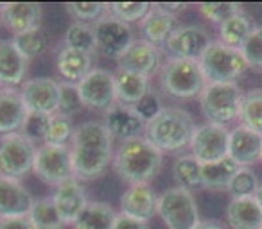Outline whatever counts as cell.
Masks as SVG:
<instances>
[{
    "instance_id": "cell-10",
    "label": "cell",
    "mask_w": 262,
    "mask_h": 229,
    "mask_svg": "<svg viewBox=\"0 0 262 229\" xmlns=\"http://www.w3.org/2000/svg\"><path fill=\"white\" fill-rule=\"evenodd\" d=\"M77 93L83 108L106 113L117 102L115 73L104 68H92L90 73L77 83Z\"/></svg>"
},
{
    "instance_id": "cell-39",
    "label": "cell",
    "mask_w": 262,
    "mask_h": 229,
    "mask_svg": "<svg viewBox=\"0 0 262 229\" xmlns=\"http://www.w3.org/2000/svg\"><path fill=\"white\" fill-rule=\"evenodd\" d=\"M49 122H51V117L49 115H43V113H27L26 120H24V125L20 129L22 135H26L31 142L34 143H45V136H47V129H49Z\"/></svg>"
},
{
    "instance_id": "cell-23",
    "label": "cell",
    "mask_w": 262,
    "mask_h": 229,
    "mask_svg": "<svg viewBox=\"0 0 262 229\" xmlns=\"http://www.w3.org/2000/svg\"><path fill=\"white\" fill-rule=\"evenodd\" d=\"M27 73V59L18 52L13 40H0V84L13 88L24 84Z\"/></svg>"
},
{
    "instance_id": "cell-29",
    "label": "cell",
    "mask_w": 262,
    "mask_h": 229,
    "mask_svg": "<svg viewBox=\"0 0 262 229\" xmlns=\"http://www.w3.org/2000/svg\"><path fill=\"white\" fill-rule=\"evenodd\" d=\"M117 211L106 202H88L84 211L74 222V229H113Z\"/></svg>"
},
{
    "instance_id": "cell-15",
    "label": "cell",
    "mask_w": 262,
    "mask_h": 229,
    "mask_svg": "<svg viewBox=\"0 0 262 229\" xmlns=\"http://www.w3.org/2000/svg\"><path fill=\"white\" fill-rule=\"evenodd\" d=\"M104 125L112 138L127 142L142 136V131H146V118L137 111L135 106L115 102L104 113Z\"/></svg>"
},
{
    "instance_id": "cell-49",
    "label": "cell",
    "mask_w": 262,
    "mask_h": 229,
    "mask_svg": "<svg viewBox=\"0 0 262 229\" xmlns=\"http://www.w3.org/2000/svg\"><path fill=\"white\" fill-rule=\"evenodd\" d=\"M255 199L258 200V204H260V208H262V185L258 186V190H257V195H255Z\"/></svg>"
},
{
    "instance_id": "cell-40",
    "label": "cell",
    "mask_w": 262,
    "mask_h": 229,
    "mask_svg": "<svg viewBox=\"0 0 262 229\" xmlns=\"http://www.w3.org/2000/svg\"><path fill=\"white\" fill-rule=\"evenodd\" d=\"M244 59L248 63V68L262 70V26L253 27L248 40L241 47Z\"/></svg>"
},
{
    "instance_id": "cell-26",
    "label": "cell",
    "mask_w": 262,
    "mask_h": 229,
    "mask_svg": "<svg viewBox=\"0 0 262 229\" xmlns=\"http://www.w3.org/2000/svg\"><path fill=\"white\" fill-rule=\"evenodd\" d=\"M151 91L149 77L133 72L117 70L115 73V95L117 102L127 106H137Z\"/></svg>"
},
{
    "instance_id": "cell-47",
    "label": "cell",
    "mask_w": 262,
    "mask_h": 229,
    "mask_svg": "<svg viewBox=\"0 0 262 229\" xmlns=\"http://www.w3.org/2000/svg\"><path fill=\"white\" fill-rule=\"evenodd\" d=\"M157 8H160L162 11L169 13V15L176 16L178 13H182L183 9H187V4H157Z\"/></svg>"
},
{
    "instance_id": "cell-2",
    "label": "cell",
    "mask_w": 262,
    "mask_h": 229,
    "mask_svg": "<svg viewBox=\"0 0 262 229\" xmlns=\"http://www.w3.org/2000/svg\"><path fill=\"white\" fill-rule=\"evenodd\" d=\"M113 168L129 185H149L162 168V150L146 136L127 140L113 154Z\"/></svg>"
},
{
    "instance_id": "cell-37",
    "label": "cell",
    "mask_w": 262,
    "mask_h": 229,
    "mask_svg": "<svg viewBox=\"0 0 262 229\" xmlns=\"http://www.w3.org/2000/svg\"><path fill=\"white\" fill-rule=\"evenodd\" d=\"M258 186H260V183H258L257 174L250 167H241L239 172L233 175L232 183H230L228 192L232 193L233 199H239V197H255Z\"/></svg>"
},
{
    "instance_id": "cell-19",
    "label": "cell",
    "mask_w": 262,
    "mask_h": 229,
    "mask_svg": "<svg viewBox=\"0 0 262 229\" xmlns=\"http://www.w3.org/2000/svg\"><path fill=\"white\" fill-rule=\"evenodd\" d=\"M34 199L18 179L0 175V218L27 217Z\"/></svg>"
},
{
    "instance_id": "cell-7",
    "label": "cell",
    "mask_w": 262,
    "mask_h": 229,
    "mask_svg": "<svg viewBox=\"0 0 262 229\" xmlns=\"http://www.w3.org/2000/svg\"><path fill=\"white\" fill-rule=\"evenodd\" d=\"M157 213L169 229H194L201 222L196 199L182 186H172L158 197Z\"/></svg>"
},
{
    "instance_id": "cell-21",
    "label": "cell",
    "mask_w": 262,
    "mask_h": 229,
    "mask_svg": "<svg viewBox=\"0 0 262 229\" xmlns=\"http://www.w3.org/2000/svg\"><path fill=\"white\" fill-rule=\"evenodd\" d=\"M228 156L239 167L253 165L262 156V135L250 131L243 125L232 129L228 142Z\"/></svg>"
},
{
    "instance_id": "cell-3",
    "label": "cell",
    "mask_w": 262,
    "mask_h": 229,
    "mask_svg": "<svg viewBox=\"0 0 262 229\" xmlns=\"http://www.w3.org/2000/svg\"><path fill=\"white\" fill-rule=\"evenodd\" d=\"M198 125L189 111L182 108H164L146 122V138L162 152H176L190 145Z\"/></svg>"
},
{
    "instance_id": "cell-31",
    "label": "cell",
    "mask_w": 262,
    "mask_h": 229,
    "mask_svg": "<svg viewBox=\"0 0 262 229\" xmlns=\"http://www.w3.org/2000/svg\"><path fill=\"white\" fill-rule=\"evenodd\" d=\"M239 120L243 128L262 135V88H253L243 95Z\"/></svg>"
},
{
    "instance_id": "cell-4",
    "label": "cell",
    "mask_w": 262,
    "mask_h": 229,
    "mask_svg": "<svg viewBox=\"0 0 262 229\" xmlns=\"http://www.w3.org/2000/svg\"><path fill=\"white\" fill-rule=\"evenodd\" d=\"M200 66L208 84L235 83L248 70V63L239 48H232L221 41H212L200 59Z\"/></svg>"
},
{
    "instance_id": "cell-34",
    "label": "cell",
    "mask_w": 262,
    "mask_h": 229,
    "mask_svg": "<svg viewBox=\"0 0 262 229\" xmlns=\"http://www.w3.org/2000/svg\"><path fill=\"white\" fill-rule=\"evenodd\" d=\"M65 47L74 48V50L86 52V54H90V56L94 54V52H97L94 26L74 22L65 33Z\"/></svg>"
},
{
    "instance_id": "cell-50",
    "label": "cell",
    "mask_w": 262,
    "mask_h": 229,
    "mask_svg": "<svg viewBox=\"0 0 262 229\" xmlns=\"http://www.w3.org/2000/svg\"><path fill=\"white\" fill-rule=\"evenodd\" d=\"M260 160H262V156H260Z\"/></svg>"
},
{
    "instance_id": "cell-35",
    "label": "cell",
    "mask_w": 262,
    "mask_h": 229,
    "mask_svg": "<svg viewBox=\"0 0 262 229\" xmlns=\"http://www.w3.org/2000/svg\"><path fill=\"white\" fill-rule=\"evenodd\" d=\"M76 128L72 125L69 117L63 115H52L51 122H49L47 136H45V145H59V147H69L72 142V136Z\"/></svg>"
},
{
    "instance_id": "cell-33",
    "label": "cell",
    "mask_w": 262,
    "mask_h": 229,
    "mask_svg": "<svg viewBox=\"0 0 262 229\" xmlns=\"http://www.w3.org/2000/svg\"><path fill=\"white\" fill-rule=\"evenodd\" d=\"M172 175H174L178 186H182V188L190 190L201 186V163L192 154L180 156L172 163Z\"/></svg>"
},
{
    "instance_id": "cell-6",
    "label": "cell",
    "mask_w": 262,
    "mask_h": 229,
    "mask_svg": "<svg viewBox=\"0 0 262 229\" xmlns=\"http://www.w3.org/2000/svg\"><path fill=\"white\" fill-rule=\"evenodd\" d=\"M243 91L237 83H214L207 84L200 95L201 111L210 124L225 125L239 118Z\"/></svg>"
},
{
    "instance_id": "cell-38",
    "label": "cell",
    "mask_w": 262,
    "mask_h": 229,
    "mask_svg": "<svg viewBox=\"0 0 262 229\" xmlns=\"http://www.w3.org/2000/svg\"><path fill=\"white\" fill-rule=\"evenodd\" d=\"M110 15H113L115 18L122 20L124 23H133V22H142L146 18V15L149 13L151 4L147 2H117V4H110Z\"/></svg>"
},
{
    "instance_id": "cell-25",
    "label": "cell",
    "mask_w": 262,
    "mask_h": 229,
    "mask_svg": "<svg viewBox=\"0 0 262 229\" xmlns=\"http://www.w3.org/2000/svg\"><path fill=\"white\" fill-rule=\"evenodd\" d=\"M176 27H178L176 26V16L162 11L160 8H157V4L151 6L146 18L140 22L142 40L149 41V43L157 45V47H164L165 41L174 33Z\"/></svg>"
},
{
    "instance_id": "cell-28",
    "label": "cell",
    "mask_w": 262,
    "mask_h": 229,
    "mask_svg": "<svg viewBox=\"0 0 262 229\" xmlns=\"http://www.w3.org/2000/svg\"><path fill=\"white\" fill-rule=\"evenodd\" d=\"M239 168L241 167L230 156L201 165V186L208 190H228Z\"/></svg>"
},
{
    "instance_id": "cell-9",
    "label": "cell",
    "mask_w": 262,
    "mask_h": 229,
    "mask_svg": "<svg viewBox=\"0 0 262 229\" xmlns=\"http://www.w3.org/2000/svg\"><path fill=\"white\" fill-rule=\"evenodd\" d=\"M33 170L36 175L45 181L47 185L59 186L67 181H72L74 168H72V156H70V147L59 145H40L34 158Z\"/></svg>"
},
{
    "instance_id": "cell-12",
    "label": "cell",
    "mask_w": 262,
    "mask_h": 229,
    "mask_svg": "<svg viewBox=\"0 0 262 229\" xmlns=\"http://www.w3.org/2000/svg\"><path fill=\"white\" fill-rule=\"evenodd\" d=\"M210 43L212 38L207 29L200 26H180L165 41L164 50L171 59L200 61Z\"/></svg>"
},
{
    "instance_id": "cell-45",
    "label": "cell",
    "mask_w": 262,
    "mask_h": 229,
    "mask_svg": "<svg viewBox=\"0 0 262 229\" xmlns=\"http://www.w3.org/2000/svg\"><path fill=\"white\" fill-rule=\"evenodd\" d=\"M113 229H149V225H147V222L137 220V218H131L124 213H119Z\"/></svg>"
},
{
    "instance_id": "cell-1",
    "label": "cell",
    "mask_w": 262,
    "mask_h": 229,
    "mask_svg": "<svg viewBox=\"0 0 262 229\" xmlns=\"http://www.w3.org/2000/svg\"><path fill=\"white\" fill-rule=\"evenodd\" d=\"M70 156L76 179H95L113 160V138L104 122L77 125L70 142Z\"/></svg>"
},
{
    "instance_id": "cell-46",
    "label": "cell",
    "mask_w": 262,
    "mask_h": 229,
    "mask_svg": "<svg viewBox=\"0 0 262 229\" xmlns=\"http://www.w3.org/2000/svg\"><path fill=\"white\" fill-rule=\"evenodd\" d=\"M0 229H36L29 217H13L0 218Z\"/></svg>"
},
{
    "instance_id": "cell-30",
    "label": "cell",
    "mask_w": 262,
    "mask_h": 229,
    "mask_svg": "<svg viewBox=\"0 0 262 229\" xmlns=\"http://www.w3.org/2000/svg\"><path fill=\"white\" fill-rule=\"evenodd\" d=\"M251 31H253V23H251L250 16L244 11H241L219 26V41L241 50Z\"/></svg>"
},
{
    "instance_id": "cell-36",
    "label": "cell",
    "mask_w": 262,
    "mask_h": 229,
    "mask_svg": "<svg viewBox=\"0 0 262 229\" xmlns=\"http://www.w3.org/2000/svg\"><path fill=\"white\" fill-rule=\"evenodd\" d=\"M13 43L18 48L20 54L29 61L31 58L43 54L45 48H47V38H45V33L41 29H34L29 31V33L13 36Z\"/></svg>"
},
{
    "instance_id": "cell-24",
    "label": "cell",
    "mask_w": 262,
    "mask_h": 229,
    "mask_svg": "<svg viewBox=\"0 0 262 229\" xmlns=\"http://www.w3.org/2000/svg\"><path fill=\"white\" fill-rule=\"evenodd\" d=\"M226 220L232 229H262V208L255 197L232 199L226 206Z\"/></svg>"
},
{
    "instance_id": "cell-20",
    "label": "cell",
    "mask_w": 262,
    "mask_h": 229,
    "mask_svg": "<svg viewBox=\"0 0 262 229\" xmlns=\"http://www.w3.org/2000/svg\"><path fill=\"white\" fill-rule=\"evenodd\" d=\"M54 202L56 210H58L59 217H61L63 224H72L79 218V215L84 211V208L88 206V199L84 188L76 181H67L63 185L56 186L54 195L51 197Z\"/></svg>"
},
{
    "instance_id": "cell-48",
    "label": "cell",
    "mask_w": 262,
    "mask_h": 229,
    "mask_svg": "<svg viewBox=\"0 0 262 229\" xmlns=\"http://www.w3.org/2000/svg\"><path fill=\"white\" fill-rule=\"evenodd\" d=\"M194 229H225L221 224H217V222H212V220H201L200 224L196 225Z\"/></svg>"
},
{
    "instance_id": "cell-41",
    "label": "cell",
    "mask_w": 262,
    "mask_h": 229,
    "mask_svg": "<svg viewBox=\"0 0 262 229\" xmlns=\"http://www.w3.org/2000/svg\"><path fill=\"white\" fill-rule=\"evenodd\" d=\"M110 11L108 6L106 4H95V2H84V4H67V13L70 16L77 20L81 23H86V22H99V20L104 16V13Z\"/></svg>"
},
{
    "instance_id": "cell-17",
    "label": "cell",
    "mask_w": 262,
    "mask_h": 229,
    "mask_svg": "<svg viewBox=\"0 0 262 229\" xmlns=\"http://www.w3.org/2000/svg\"><path fill=\"white\" fill-rule=\"evenodd\" d=\"M158 197L149 185H131L120 197V213L149 222L157 215Z\"/></svg>"
},
{
    "instance_id": "cell-32",
    "label": "cell",
    "mask_w": 262,
    "mask_h": 229,
    "mask_svg": "<svg viewBox=\"0 0 262 229\" xmlns=\"http://www.w3.org/2000/svg\"><path fill=\"white\" fill-rule=\"evenodd\" d=\"M27 217L36 229H63V225H65L51 197L34 199Z\"/></svg>"
},
{
    "instance_id": "cell-18",
    "label": "cell",
    "mask_w": 262,
    "mask_h": 229,
    "mask_svg": "<svg viewBox=\"0 0 262 229\" xmlns=\"http://www.w3.org/2000/svg\"><path fill=\"white\" fill-rule=\"evenodd\" d=\"M0 20L16 34L29 33V31L40 29L41 22V8L34 2H11V4L0 6Z\"/></svg>"
},
{
    "instance_id": "cell-44",
    "label": "cell",
    "mask_w": 262,
    "mask_h": 229,
    "mask_svg": "<svg viewBox=\"0 0 262 229\" xmlns=\"http://www.w3.org/2000/svg\"><path fill=\"white\" fill-rule=\"evenodd\" d=\"M135 108H137V111H139L140 115L146 118V122L149 120V118H153L157 113H160L162 109H164V108H162V104H160V98H158L153 91H149V93H147L146 97H144L142 100L135 106Z\"/></svg>"
},
{
    "instance_id": "cell-43",
    "label": "cell",
    "mask_w": 262,
    "mask_h": 229,
    "mask_svg": "<svg viewBox=\"0 0 262 229\" xmlns=\"http://www.w3.org/2000/svg\"><path fill=\"white\" fill-rule=\"evenodd\" d=\"M83 108V102L77 93V84L72 83H61V97H59V109L58 115L63 117H72L79 109Z\"/></svg>"
},
{
    "instance_id": "cell-11",
    "label": "cell",
    "mask_w": 262,
    "mask_h": 229,
    "mask_svg": "<svg viewBox=\"0 0 262 229\" xmlns=\"http://www.w3.org/2000/svg\"><path fill=\"white\" fill-rule=\"evenodd\" d=\"M94 33L97 52L110 59H119L135 41L131 27L113 15H106L99 22H95Z\"/></svg>"
},
{
    "instance_id": "cell-42",
    "label": "cell",
    "mask_w": 262,
    "mask_h": 229,
    "mask_svg": "<svg viewBox=\"0 0 262 229\" xmlns=\"http://www.w3.org/2000/svg\"><path fill=\"white\" fill-rule=\"evenodd\" d=\"M241 11H244V9L239 4H232V2H228V4H200L201 15L217 26H221L223 22H226Z\"/></svg>"
},
{
    "instance_id": "cell-8",
    "label": "cell",
    "mask_w": 262,
    "mask_h": 229,
    "mask_svg": "<svg viewBox=\"0 0 262 229\" xmlns=\"http://www.w3.org/2000/svg\"><path fill=\"white\" fill-rule=\"evenodd\" d=\"M36 143L22 133L0 136V175L20 179L33 170L36 158Z\"/></svg>"
},
{
    "instance_id": "cell-27",
    "label": "cell",
    "mask_w": 262,
    "mask_h": 229,
    "mask_svg": "<svg viewBox=\"0 0 262 229\" xmlns=\"http://www.w3.org/2000/svg\"><path fill=\"white\" fill-rule=\"evenodd\" d=\"M56 68L65 83L77 84L92 70V56L86 52L63 47L56 58Z\"/></svg>"
},
{
    "instance_id": "cell-22",
    "label": "cell",
    "mask_w": 262,
    "mask_h": 229,
    "mask_svg": "<svg viewBox=\"0 0 262 229\" xmlns=\"http://www.w3.org/2000/svg\"><path fill=\"white\" fill-rule=\"evenodd\" d=\"M27 108L18 90L2 88L0 90V136L20 133L27 117Z\"/></svg>"
},
{
    "instance_id": "cell-13",
    "label": "cell",
    "mask_w": 262,
    "mask_h": 229,
    "mask_svg": "<svg viewBox=\"0 0 262 229\" xmlns=\"http://www.w3.org/2000/svg\"><path fill=\"white\" fill-rule=\"evenodd\" d=\"M228 142H230V131L225 125L217 124H207L198 125L194 136L190 140V149L192 156L200 161L201 165L219 161L228 156Z\"/></svg>"
},
{
    "instance_id": "cell-5",
    "label": "cell",
    "mask_w": 262,
    "mask_h": 229,
    "mask_svg": "<svg viewBox=\"0 0 262 229\" xmlns=\"http://www.w3.org/2000/svg\"><path fill=\"white\" fill-rule=\"evenodd\" d=\"M160 83L162 90L176 98L198 97L203 93L205 86L208 84L200 66V61L171 58L162 66Z\"/></svg>"
},
{
    "instance_id": "cell-14",
    "label": "cell",
    "mask_w": 262,
    "mask_h": 229,
    "mask_svg": "<svg viewBox=\"0 0 262 229\" xmlns=\"http://www.w3.org/2000/svg\"><path fill=\"white\" fill-rule=\"evenodd\" d=\"M20 95L24 98L27 111L43 113V115H56L59 109V97H61V83L51 77H34L27 79L22 84Z\"/></svg>"
},
{
    "instance_id": "cell-16",
    "label": "cell",
    "mask_w": 262,
    "mask_h": 229,
    "mask_svg": "<svg viewBox=\"0 0 262 229\" xmlns=\"http://www.w3.org/2000/svg\"><path fill=\"white\" fill-rule=\"evenodd\" d=\"M160 47L140 38V40L133 41L129 48L117 59V65H119V70H124V72H133L149 77L151 73L160 68Z\"/></svg>"
}]
</instances>
